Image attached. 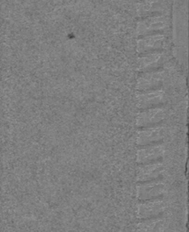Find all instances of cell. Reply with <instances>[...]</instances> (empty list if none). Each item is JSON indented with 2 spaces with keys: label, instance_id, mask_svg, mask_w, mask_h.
Masks as SVG:
<instances>
[{
  "label": "cell",
  "instance_id": "obj_1",
  "mask_svg": "<svg viewBox=\"0 0 189 232\" xmlns=\"http://www.w3.org/2000/svg\"><path fill=\"white\" fill-rule=\"evenodd\" d=\"M166 190L164 182L160 180H153L139 182L137 186V198L140 200L158 199Z\"/></svg>",
  "mask_w": 189,
  "mask_h": 232
},
{
  "label": "cell",
  "instance_id": "obj_2",
  "mask_svg": "<svg viewBox=\"0 0 189 232\" xmlns=\"http://www.w3.org/2000/svg\"><path fill=\"white\" fill-rule=\"evenodd\" d=\"M166 148L163 144L153 143L149 145H145L143 148L138 150L137 152V162L139 164H146L158 161L165 155Z\"/></svg>",
  "mask_w": 189,
  "mask_h": 232
},
{
  "label": "cell",
  "instance_id": "obj_3",
  "mask_svg": "<svg viewBox=\"0 0 189 232\" xmlns=\"http://www.w3.org/2000/svg\"><path fill=\"white\" fill-rule=\"evenodd\" d=\"M165 204L159 199L144 200L138 205L137 216L139 219L147 220L152 218H158L164 212Z\"/></svg>",
  "mask_w": 189,
  "mask_h": 232
},
{
  "label": "cell",
  "instance_id": "obj_4",
  "mask_svg": "<svg viewBox=\"0 0 189 232\" xmlns=\"http://www.w3.org/2000/svg\"><path fill=\"white\" fill-rule=\"evenodd\" d=\"M166 110L162 107H151L144 109L137 116V126L148 127L162 121L166 117Z\"/></svg>",
  "mask_w": 189,
  "mask_h": 232
},
{
  "label": "cell",
  "instance_id": "obj_5",
  "mask_svg": "<svg viewBox=\"0 0 189 232\" xmlns=\"http://www.w3.org/2000/svg\"><path fill=\"white\" fill-rule=\"evenodd\" d=\"M164 81V73L161 70H150L145 72L138 79L137 89L139 91H147L157 89L161 86Z\"/></svg>",
  "mask_w": 189,
  "mask_h": 232
},
{
  "label": "cell",
  "instance_id": "obj_6",
  "mask_svg": "<svg viewBox=\"0 0 189 232\" xmlns=\"http://www.w3.org/2000/svg\"><path fill=\"white\" fill-rule=\"evenodd\" d=\"M137 96L138 106L140 109H147L154 106H158L164 103L165 93L159 89H153L142 91Z\"/></svg>",
  "mask_w": 189,
  "mask_h": 232
},
{
  "label": "cell",
  "instance_id": "obj_7",
  "mask_svg": "<svg viewBox=\"0 0 189 232\" xmlns=\"http://www.w3.org/2000/svg\"><path fill=\"white\" fill-rule=\"evenodd\" d=\"M165 172V167L161 162H150L146 163L140 166L137 175V181L139 182L148 181L153 180H158L163 175Z\"/></svg>",
  "mask_w": 189,
  "mask_h": 232
},
{
  "label": "cell",
  "instance_id": "obj_8",
  "mask_svg": "<svg viewBox=\"0 0 189 232\" xmlns=\"http://www.w3.org/2000/svg\"><path fill=\"white\" fill-rule=\"evenodd\" d=\"M164 138V129L162 127H149L139 132L137 135V144L145 146L159 142Z\"/></svg>",
  "mask_w": 189,
  "mask_h": 232
},
{
  "label": "cell",
  "instance_id": "obj_9",
  "mask_svg": "<svg viewBox=\"0 0 189 232\" xmlns=\"http://www.w3.org/2000/svg\"><path fill=\"white\" fill-rule=\"evenodd\" d=\"M162 61H163V57H162V54L159 53L147 54L144 56L139 57L138 61L139 70L141 72L154 70L160 66Z\"/></svg>",
  "mask_w": 189,
  "mask_h": 232
},
{
  "label": "cell",
  "instance_id": "obj_10",
  "mask_svg": "<svg viewBox=\"0 0 189 232\" xmlns=\"http://www.w3.org/2000/svg\"><path fill=\"white\" fill-rule=\"evenodd\" d=\"M164 38L162 36H152L139 40L138 42L139 53H148L160 49L163 45Z\"/></svg>",
  "mask_w": 189,
  "mask_h": 232
},
{
  "label": "cell",
  "instance_id": "obj_11",
  "mask_svg": "<svg viewBox=\"0 0 189 232\" xmlns=\"http://www.w3.org/2000/svg\"><path fill=\"white\" fill-rule=\"evenodd\" d=\"M164 221L158 218L147 219L137 225V229L139 231H160L164 230Z\"/></svg>",
  "mask_w": 189,
  "mask_h": 232
}]
</instances>
